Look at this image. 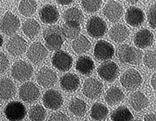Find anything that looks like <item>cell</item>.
<instances>
[{
	"mask_svg": "<svg viewBox=\"0 0 156 121\" xmlns=\"http://www.w3.org/2000/svg\"><path fill=\"white\" fill-rule=\"evenodd\" d=\"M43 37L46 47L51 51H57L64 42V36L60 26L57 25L48 26L43 32Z\"/></svg>",
	"mask_w": 156,
	"mask_h": 121,
	"instance_id": "1",
	"label": "cell"
},
{
	"mask_svg": "<svg viewBox=\"0 0 156 121\" xmlns=\"http://www.w3.org/2000/svg\"><path fill=\"white\" fill-rule=\"evenodd\" d=\"M116 55L122 63L137 65L141 62L143 54L137 48H134L129 44H122L116 51Z\"/></svg>",
	"mask_w": 156,
	"mask_h": 121,
	"instance_id": "2",
	"label": "cell"
},
{
	"mask_svg": "<svg viewBox=\"0 0 156 121\" xmlns=\"http://www.w3.org/2000/svg\"><path fill=\"white\" fill-rule=\"evenodd\" d=\"M87 31L90 37L99 38L105 35L107 31V25L105 20L99 16H92L87 23Z\"/></svg>",
	"mask_w": 156,
	"mask_h": 121,
	"instance_id": "3",
	"label": "cell"
},
{
	"mask_svg": "<svg viewBox=\"0 0 156 121\" xmlns=\"http://www.w3.org/2000/svg\"><path fill=\"white\" fill-rule=\"evenodd\" d=\"M120 82L125 89L128 90H135L140 86L142 77L139 72L134 69H129L122 74Z\"/></svg>",
	"mask_w": 156,
	"mask_h": 121,
	"instance_id": "4",
	"label": "cell"
},
{
	"mask_svg": "<svg viewBox=\"0 0 156 121\" xmlns=\"http://www.w3.org/2000/svg\"><path fill=\"white\" fill-rule=\"evenodd\" d=\"M5 115L9 121H20L25 117L27 110L24 105L17 101H13L5 106Z\"/></svg>",
	"mask_w": 156,
	"mask_h": 121,
	"instance_id": "5",
	"label": "cell"
},
{
	"mask_svg": "<svg viewBox=\"0 0 156 121\" xmlns=\"http://www.w3.org/2000/svg\"><path fill=\"white\" fill-rule=\"evenodd\" d=\"M20 26V19L10 12H5L2 20L0 21V30L6 35H11L16 33Z\"/></svg>",
	"mask_w": 156,
	"mask_h": 121,
	"instance_id": "6",
	"label": "cell"
},
{
	"mask_svg": "<svg viewBox=\"0 0 156 121\" xmlns=\"http://www.w3.org/2000/svg\"><path fill=\"white\" fill-rule=\"evenodd\" d=\"M11 75L16 80L24 82L31 78L33 75V68L30 64L23 61H20L13 65Z\"/></svg>",
	"mask_w": 156,
	"mask_h": 121,
	"instance_id": "7",
	"label": "cell"
},
{
	"mask_svg": "<svg viewBox=\"0 0 156 121\" xmlns=\"http://www.w3.org/2000/svg\"><path fill=\"white\" fill-rule=\"evenodd\" d=\"M115 50L113 46L105 40H99L96 43L94 49V55L96 59L101 62L108 61L113 57Z\"/></svg>",
	"mask_w": 156,
	"mask_h": 121,
	"instance_id": "8",
	"label": "cell"
},
{
	"mask_svg": "<svg viewBox=\"0 0 156 121\" xmlns=\"http://www.w3.org/2000/svg\"><path fill=\"white\" fill-rule=\"evenodd\" d=\"M103 91L102 83L96 79L89 78L86 79L83 86V93L89 99H94L101 95Z\"/></svg>",
	"mask_w": 156,
	"mask_h": 121,
	"instance_id": "9",
	"label": "cell"
},
{
	"mask_svg": "<svg viewBox=\"0 0 156 121\" xmlns=\"http://www.w3.org/2000/svg\"><path fill=\"white\" fill-rule=\"evenodd\" d=\"M98 74L103 80L112 82L118 76L119 67L115 62H105L98 67Z\"/></svg>",
	"mask_w": 156,
	"mask_h": 121,
	"instance_id": "10",
	"label": "cell"
},
{
	"mask_svg": "<svg viewBox=\"0 0 156 121\" xmlns=\"http://www.w3.org/2000/svg\"><path fill=\"white\" fill-rule=\"evenodd\" d=\"M52 65L58 70L61 72H66L72 67L73 58L66 51H56L52 56Z\"/></svg>",
	"mask_w": 156,
	"mask_h": 121,
	"instance_id": "11",
	"label": "cell"
},
{
	"mask_svg": "<svg viewBox=\"0 0 156 121\" xmlns=\"http://www.w3.org/2000/svg\"><path fill=\"white\" fill-rule=\"evenodd\" d=\"M27 55L30 62L38 64L46 58L48 56V51L41 43L34 42L29 48Z\"/></svg>",
	"mask_w": 156,
	"mask_h": 121,
	"instance_id": "12",
	"label": "cell"
},
{
	"mask_svg": "<svg viewBox=\"0 0 156 121\" xmlns=\"http://www.w3.org/2000/svg\"><path fill=\"white\" fill-rule=\"evenodd\" d=\"M63 103V99L59 92L55 89H49L44 94L43 103L48 109H59Z\"/></svg>",
	"mask_w": 156,
	"mask_h": 121,
	"instance_id": "13",
	"label": "cell"
},
{
	"mask_svg": "<svg viewBox=\"0 0 156 121\" xmlns=\"http://www.w3.org/2000/svg\"><path fill=\"white\" fill-rule=\"evenodd\" d=\"M19 96L23 101L34 102L39 98L40 90L33 82H26L20 88Z\"/></svg>",
	"mask_w": 156,
	"mask_h": 121,
	"instance_id": "14",
	"label": "cell"
},
{
	"mask_svg": "<svg viewBox=\"0 0 156 121\" xmlns=\"http://www.w3.org/2000/svg\"><path fill=\"white\" fill-rule=\"evenodd\" d=\"M103 13L112 23H115L120 19L123 13V8L120 3L115 1H109L103 9Z\"/></svg>",
	"mask_w": 156,
	"mask_h": 121,
	"instance_id": "15",
	"label": "cell"
},
{
	"mask_svg": "<svg viewBox=\"0 0 156 121\" xmlns=\"http://www.w3.org/2000/svg\"><path fill=\"white\" fill-rule=\"evenodd\" d=\"M27 48V43L20 36L16 35L11 37L6 44L8 52L14 56L23 55Z\"/></svg>",
	"mask_w": 156,
	"mask_h": 121,
	"instance_id": "16",
	"label": "cell"
},
{
	"mask_svg": "<svg viewBox=\"0 0 156 121\" xmlns=\"http://www.w3.org/2000/svg\"><path fill=\"white\" fill-rule=\"evenodd\" d=\"M37 81L40 86L48 88L53 86L57 82V75L55 72L44 67L40 69L37 75Z\"/></svg>",
	"mask_w": 156,
	"mask_h": 121,
	"instance_id": "17",
	"label": "cell"
},
{
	"mask_svg": "<svg viewBox=\"0 0 156 121\" xmlns=\"http://www.w3.org/2000/svg\"><path fill=\"white\" fill-rule=\"evenodd\" d=\"M39 16L43 23L52 24L58 21L59 18V12L55 5L48 4V5H44L40 9Z\"/></svg>",
	"mask_w": 156,
	"mask_h": 121,
	"instance_id": "18",
	"label": "cell"
},
{
	"mask_svg": "<svg viewBox=\"0 0 156 121\" xmlns=\"http://www.w3.org/2000/svg\"><path fill=\"white\" fill-rule=\"evenodd\" d=\"M126 21L129 26H139L144 23L145 16L144 12L140 8L131 6L126 10Z\"/></svg>",
	"mask_w": 156,
	"mask_h": 121,
	"instance_id": "19",
	"label": "cell"
},
{
	"mask_svg": "<svg viewBox=\"0 0 156 121\" xmlns=\"http://www.w3.org/2000/svg\"><path fill=\"white\" fill-rule=\"evenodd\" d=\"M154 41V35L152 32L150 31L147 29H142L139 30L135 35L133 42L135 45L137 47V48H147Z\"/></svg>",
	"mask_w": 156,
	"mask_h": 121,
	"instance_id": "20",
	"label": "cell"
},
{
	"mask_svg": "<svg viewBox=\"0 0 156 121\" xmlns=\"http://www.w3.org/2000/svg\"><path fill=\"white\" fill-rule=\"evenodd\" d=\"M60 86L66 92H73L80 86V79L73 73L66 74L60 79Z\"/></svg>",
	"mask_w": 156,
	"mask_h": 121,
	"instance_id": "21",
	"label": "cell"
},
{
	"mask_svg": "<svg viewBox=\"0 0 156 121\" xmlns=\"http://www.w3.org/2000/svg\"><path fill=\"white\" fill-rule=\"evenodd\" d=\"M129 34V31L126 26L121 23L115 25L108 32L109 37L115 43H121L126 40Z\"/></svg>",
	"mask_w": 156,
	"mask_h": 121,
	"instance_id": "22",
	"label": "cell"
},
{
	"mask_svg": "<svg viewBox=\"0 0 156 121\" xmlns=\"http://www.w3.org/2000/svg\"><path fill=\"white\" fill-rule=\"evenodd\" d=\"M16 93V86L9 79H0V99H9Z\"/></svg>",
	"mask_w": 156,
	"mask_h": 121,
	"instance_id": "23",
	"label": "cell"
},
{
	"mask_svg": "<svg viewBox=\"0 0 156 121\" xmlns=\"http://www.w3.org/2000/svg\"><path fill=\"white\" fill-rule=\"evenodd\" d=\"M94 69L93 60L88 56H81L78 58L76 63V69L82 75L88 76L92 73Z\"/></svg>",
	"mask_w": 156,
	"mask_h": 121,
	"instance_id": "24",
	"label": "cell"
},
{
	"mask_svg": "<svg viewBox=\"0 0 156 121\" xmlns=\"http://www.w3.org/2000/svg\"><path fill=\"white\" fill-rule=\"evenodd\" d=\"M129 104L134 110L141 111L148 105V99L144 93L135 92L129 98Z\"/></svg>",
	"mask_w": 156,
	"mask_h": 121,
	"instance_id": "25",
	"label": "cell"
},
{
	"mask_svg": "<svg viewBox=\"0 0 156 121\" xmlns=\"http://www.w3.org/2000/svg\"><path fill=\"white\" fill-rule=\"evenodd\" d=\"M64 21L66 23L80 25L83 20V15L77 8L71 7L67 9L63 14Z\"/></svg>",
	"mask_w": 156,
	"mask_h": 121,
	"instance_id": "26",
	"label": "cell"
},
{
	"mask_svg": "<svg viewBox=\"0 0 156 121\" xmlns=\"http://www.w3.org/2000/svg\"><path fill=\"white\" fill-rule=\"evenodd\" d=\"M105 101L110 106L119 103L124 99V94L122 90L116 86L111 87L105 94Z\"/></svg>",
	"mask_w": 156,
	"mask_h": 121,
	"instance_id": "27",
	"label": "cell"
},
{
	"mask_svg": "<svg viewBox=\"0 0 156 121\" xmlns=\"http://www.w3.org/2000/svg\"><path fill=\"white\" fill-rule=\"evenodd\" d=\"M69 109L74 116H83L87 111V104L80 99L74 98L69 103Z\"/></svg>",
	"mask_w": 156,
	"mask_h": 121,
	"instance_id": "28",
	"label": "cell"
},
{
	"mask_svg": "<svg viewBox=\"0 0 156 121\" xmlns=\"http://www.w3.org/2000/svg\"><path fill=\"white\" fill-rule=\"evenodd\" d=\"M41 26L39 23L34 19H29L23 23L22 26V30L30 38H33L37 35L40 31Z\"/></svg>",
	"mask_w": 156,
	"mask_h": 121,
	"instance_id": "29",
	"label": "cell"
},
{
	"mask_svg": "<svg viewBox=\"0 0 156 121\" xmlns=\"http://www.w3.org/2000/svg\"><path fill=\"white\" fill-rule=\"evenodd\" d=\"M72 48L77 54L85 53L90 48V42L85 36L80 35L74 39L72 43Z\"/></svg>",
	"mask_w": 156,
	"mask_h": 121,
	"instance_id": "30",
	"label": "cell"
},
{
	"mask_svg": "<svg viewBox=\"0 0 156 121\" xmlns=\"http://www.w3.org/2000/svg\"><path fill=\"white\" fill-rule=\"evenodd\" d=\"M108 114V109L104 104L96 103L91 107L90 109V116L93 119L101 121L105 119Z\"/></svg>",
	"mask_w": 156,
	"mask_h": 121,
	"instance_id": "31",
	"label": "cell"
},
{
	"mask_svg": "<svg viewBox=\"0 0 156 121\" xmlns=\"http://www.w3.org/2000/svg\"><path fill=\"white\" fill-rule=\"evenodd\" d=\"M111 119L112 121H131L133 115L126 107L119 106L112 112Z\"/></svg>",
	"mask_w": 156,
	"mask_h": 121,
	"instance_id": "32",
	"label": "cell"
},
{
	"mask_svg": "<svg viewBox=\"0 0 156 121\" xmlns=\"http://www.w3.org/2000/svg\"><path fill=\"white\" fill-rule=\"evenodd\" d=\"M61 29H62L63 36L67 39L76 38L80 32V25L73 24V23H65L62 25Z\"/></svg>",
	"mask_w": 156,
	"mask_h": 121,
	"instance_id": "33",
	"label": "cell"
},
{
	"mask_svg": "<svg viewBox=\"0 0 156 121\" xmlns=\"http://www.w3.org/2000/svg\"><path fill=\"white\" fill-rule=\"evenodd\" d=\"M37 6L36 1H22L19 5V11L23 16H30L35 12Z\"/></svg>",
	"mask_w": 156,
	"mask_h": 121,
	"instance_id": "34",
	"label": "cell"
},
{
	"mask_svg": "<svg viewBox=\"0 0 156 121\" xmlns=\"http://www.w3.org/2000/svg\"><path fill=\"white\" fill-rule=\"evenodd\" d=\"M46 117V110L41 105H34L29 111V118L31 121H43Z\"/></svg>",
	"mask_w": 156,
	"mask_h": 121,
	"instance_id": "35",
	"label": "cell"
},
{
	"mask_svg": "<svg viewBox=\"0 0 156 121\" xmlns=\"http://www.w3.org/2000/svg\"><path fill=\"white\" fill-rule=\"evenodd\" d=\"M82 6L87 12H94L98 11L102 5V1L100 0H90V1H82Z\"/></svg>",
	"mask_w": 156,
	"mask_h": 121,
	"instance_id": "36",
	"label": "cell"
},
{
	"mask_svg": "<svg viewBox=\"0 0 156 121\" xmlns=\"http://www.w3.org/2000/svg\"><path fill=\"white\" fill-rule=\"evenodd\" d=\"M144 62L146 66L150 69H155L156 67V55L154 51H148L144 56Z\"/></svg>",
	"mask_w": 156,
	"mask_h": 121,
	"instance_id": "37",
	"label": "cell"
},
{
	"mask_svg": "<svg viewBox=\"0 0 156 121\" xmlns=\"http://www.w3.org/2000/svg\"><path fill=\"white\" fill-rule=\"evenodd\" d=\"M155 4H153L147 11V20L148 23L152 29H155L156 19H155Z\"/></svg>",
	"mask_w": 156,
	"mask_h": 121,
	"instance_id": "38",
	"label": "cell"
},
{
	"mask_svg": "<svg viewBox=\"0 0 156 121\" xmlns=\"http://www.w3.org/2000/svg\"><path fill=\"white\" fill-rule=\"evenodd\" d=\"M9 62L4 53L0 52V73H3L9 68Z\"/></svg>",
	"mask_w": 156,
	"mask_h": 121,
	"instance_id": "39",
	"label": "cell"
},
{
	"mask_svg": "<svg viewBox=\"0 0 156 121\" xmlns=\"http://www.w3.org/2000/svg\"><path fill=\"white\" fill-rule=\"evenodd\" d=\"M48 121H69V117L63 113L57 112L51 114Z\"/></svg>",
	"mask_w": 156,
	"mask_h": 121,
	"instance_id": "40",
	"label": "cell"
},
{
	"mask_svg": "<svg viewBox=\"0 0 156 121\" xmlns=\"http://www.w3.org/2000/svg\"><path fill=\"white\" fill-rule=\"evenodd\" d=\"M144 121H156L155 115L153 113H151L146 114V116H144Z\"/></svg>",
	"mask_w": 156,
	"mask_h": 121,
	"instance_id": "41",
	"label": "cell"
},
{
	"mask_svg": "<svg viewBox=\"0 0 156 121\" xmlns=\"http://www.w3.org/2000/svg\"><path fill=\"white\" fill-rule=\"evenodd\" d=\"M155 77H156V74L154 73L152 76V78H151V86H152L153 89L154 90H155V79H156Z\"/></svg>",
	"mask_w": 156,
	"mask_h": 121,
	"instance_id": "42",
	"label": "cell"
},
{
	"mask_svg": "<svg viewBox=\"0 0 156 121\" xmlns=\"http://www.w3.org/2000/svg\"><path fill=\"white\" fill-rule=\"evenodd\" d=\"M56 2L59 4H62V5H69V4L73 3V1H69V0H67V1H56Z\"/></svg>",
	"mask_w": 156,
	"mask_h": 121,
	"instance_id": "43",
	"label": "cell"
},
{
	"mask_svg": "<svg viewBox=\"0 0 156 121\" xmlns=\"http://www.w3.org/2000/svg\"><path fill=\"white\" fill-rule=\"evenodd\" d=\"M2 44H3V38H2V35L0 34V48L2 47Z\"/></svg>",
	"mask_w": 156,
	"mask_h": 121,
	"instance_id": "44",
	"label": "cell"
},
{
	"mask_svg": "<svg viewBox=\"0 0 156 121\" xmlns=\"http://www.w3.org/2000/svg\"><path fill=\"white\" fill-rule=\"evenodd\" d=\"M131 121H141V120H140V119H133H133H132Z\"/></svg>",
	"mask_w": 156,
	"mask_h": 121,
	"instance_id": "45",
	"label": "cell"
},
{
	"mask_svg": "<svg viewBox=\"0 0 156 121\" xmlns=\"http://www.w3.org/2000/svg\"><path fill=\"white\" fill-rule=\"evenodd\" d=\"M83 121H87V120H83Z\"/></svg>",
	"mask_w": 156,
	"mask_h": 121,
	"instance_id": "46",
	"label": "cell"
}]
</instances>
